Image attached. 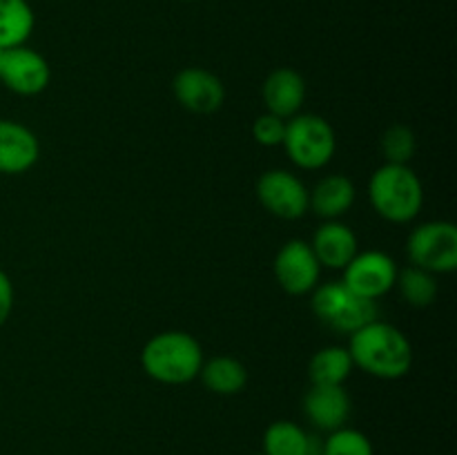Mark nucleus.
I'll return each instance as SVG.
<instances>
[{
  "instance_id": "f257e3e1",
  "label": "nucleus",
  "mask_w": 457,
  "mask_h": 455,
  "mask_svg": "<svg viewBox=\"0 0 457 455\" xmlns=\"http://www.w3.org/2000/svg\"><path fill=\"white\" fill-rule=\"evenodd\" d=\"M353 366L379 379L404 377L413 364L409 337L388 321H370L351 335L348 343Z\"/></svg>"
},
{
  "instance_id": "f03ea898",
  "label": "nucleus",
  "mask_w": 457,
  "mask_h": 455,
  "mask_svg": "<svg viewBox=\"0 0 457 455\" xmlns=\"http://www.w3.org/2000/svg\"><path fill=\"white\" fill-rule=\"evenodd\" d=\"M204 361L201 343L183 330L154 335L141 352V366L147 377L168 386H181L199 377Z\"/></svg>"
},
{
  "instance_id": "7ed1b4c3",
  "label": "nucleus",
  "mask_w": 457,
  "mask_h": 455,
  "mask_svg": "<svg viewBox=\"0 0 457 455\" xmlns=\"http://www.w3.org/2000/svg\"><path fill=\"white\" fill-rule=\"evenodd\" d=\"M369 196L375 212L391 223H409L424 205L422 181L409 165L384 163L369 183Z\"/></svg>"
},
{
  "instance_id": "20e7f679",
  "label": "nucleus",
  "mask_w": 457,
  "mask_h": 455,
  "mask_svg": "<svg viewBox=\"0 0 457 455\" xmlns=\"http://www.w3.org/2000/svg\"><path fill=\"white\" fill-rule=\"evenodd\" d=\"M286 154L297 168L321 170L333 161L337 150L335 129L324 116L317 114H295L286 120L284 143Z\"/></svg>"
},
{
  "instance_id": "39448f33",
  "label": "nucleus",
  "mask_w": 457,
  "mask_h": 455,
  "mask_svg": "<svg viewBox=\"0 0 457 455\" xmlns=\"http://www.w3.org/2000/svg\"><path fill=\"white\" fill-rule=\"evenodd\" d=\"M411 266L433 275H446L457 268V228L451 221H427L415 228L406 244Z\"/></svg>"
},
{
  "instance_id": "423d86ee",
  "label": "nucleus",
  "mask_w": 457,
  "mask_h": 455,
  "mask_svg": "<svg viewBox=\"0 0 457 455\" xmlns=\"http://www.w3.org/2000/svg\"><path fill=\"white\" fill-rule=\"evenodd\" d=\"M397 272L400 270L393 257L379 250H369V252H357L344 268L342 284L357 297L378 302L388 290L395 288Z\"/></svg>"
},
{
  "instance_id": "0eeeda50",
  "label": "nucleus",
  "mask_w": 457,
  "mask_h": 455,
  "mask_svg": "<svg viewBox=\"0 0 457 455\" xmlns=\"http://www.w3.org/2000/svg\"><path fill=\"white\" fill-rule=\"evenodd\" d=\"M257 199L275 217L295 221L308 212V187L286 170H268L257 181Z\"/></svg>"
},
{
  "instance_id": "6e6552de",
  "label": "nucleus",
  "mask_w": 457,
  "mask_h": 455,
  "mask_svg": "<svg viewBox=\"0 0 457 455\" xmlns=\"http://www.w3.org/2000/svg\"><path fill=\"white\" fill-rule=\"evenodd\" d=\"M0 80L13 94L36 96V94L47 89L49 80H52V70H49V62L45 61V56H40L36 49H29L27 45H21V47L3 52Z\"/></svg>"
},
{
  "instance_id": "1a4fd4ad",
  "label": "nucleus",
  "mask_w": 457,
  "mask_h": 455,
  "mask_svg": "<svg viewBox=\"0 0 457 455\" xmlns=\"http://www.w3.org/2000/svg\"><path fill=\"white\" fill-rule=\"evenodd\" d=\"M272 268H275L277 284L288 294L312 293L321 272L311 244L302 239H290L288 244L281 245Z\"/></svg>"
},
{
  "instance_id": "9d476101",
  "label": "nucleus",
  "mask_w": 457,
  "mask_h": 455,
  "mask_svg": "<svg viewBox=\"0 0 457 455\" xmlns=\"http://www.w3.org/2000/svg\"><path fill=\"white\" fill-rule=\"evenodd\" d=\"M174 98L192 114H212L226 101L221 79L204 67H186L172 80Z\"/></svg>"
},
{
  "instance_id": "9b49d317",
  "label": "nucleus",
  "mask_w": 457,
  "mask_h": 455,
  "mask_svg": "<svg viewBox=\"0 0 457 455\" xmlns=\"http://www.w3.org/2000/svg\"><path fill=\"white\" fill-rule=\"evenodd\" d=\"M40 145L36 134L18 120L0 119V174H22L36 165Z\"/></svg>"
},
{
  "instance_id": "f8f14e48",
  "label": "nucleus",
  "mask_w": 457,
  "mask_h": 455,
  "mask_svg": "<svg viewBox=\"0 0 457 455\" xmlns=\"http://www.w3.org/2000/svg\"><path fill=\"white\" fill-rule=\"evenodd\" d=\"M262 98L266 103L268 114H275L284 120L293 119L306 101V83H303L302 74H297L295 70L279 67L263 80Z\"/></svg>"
},
{
  "instance_id": "ddd939ff",
  "label": "nucleus",
  "mask_w": 457,
  "mask_h": 455,
  "mask_svg": "<svg viewBox=\"0 0 457 455\" xmlns=\"http://www.w3.org/2000/svg\"><path fill=\"white\" fill-rule=\"evenodd\" d=\"M303 413L312 426L321 431H337L351 415V397L344 386H320L312 384L303 397Z\"/></svg>"
},
{
  "instance_id": "4468645a",
  "label": "nucleus",
  "mask_w": 457,
  "mask_h": 455,
  "mask_svg": "<svg viewBox=\"0 0 457 455\" xmlns=\"http://www.w3.org/2000/svg\"><path fill=\"white\" fill-rule=\"evenodd\" d=\"M311 248L321 268L344 270L357 254V236L346 223L333 219V221H324L317 228Z\"/></svg>"
},
{
  "instance_id": "2eb2a0df",
  "label": "nucleus",
  "mask_w": 457,
  "mask_h": 455,
  "mask_svg": "<svg viewBox=\"0 0 457 455\" xmlns=\"http://www.w3.org/2000/svg\"><path fill=\"white\" fill-rule=\"evenodd\" d=\"M355 194V183L351 178L344 174H328L312 187V192H308V210L326 221H333L353 208Z\"/></svg>"
},
{
  "instance_id": "dca6fc26",
  "label": "nucleus",
  "mask_w": 457,
  "mask_h": 455,
  "mask_svg": "<svg viewBox=\"0 0 457 455\" xmlns=\"http://www.w3.org/2000/svg\"><path fill=\"white\" fill-rule=\"evenodd\" d=\"M263 455H321V446L302 426L279 419L263 433Z\"/></svg>"
},
{
  "instance_id": "f3484780",
  "label": "nucleus",
  "mask_w": 457,
  "mask_h": 455,
  "mask_svg": "<svg viewBox=\"0 0 457 455\" xmlns=\"http://www.w3.org/2000/svg\"><path fill=\"white\" fill-rule=\"evenodd\" d=\"M199 377L205 384V388L217 393V395H237L248 384V370L235 357L217 355L212 360L204 361Z\"/></svg>"
},
{
  "instance_id": "a211bd4d",
  "label": "nucleus",
  "mask_w": 457,
  "mask_h": 455,
  "mask_svg": "<svg viewBox=\"0 0 457 455\" xmlns=\"http://www.w3.org/2000/svg\"><path fill=\"white\" fill-rule=\"evenodd\" d=\"M34 25V9L27 0H0V49L25 45Z\"/></svg>"
},
{
  "instance_id": "6ab92c4d",
  "label": "nucleus",
  "mask_w": 457,
  "mask_h": 455,
  "mask_svg": "<svg viewBox=\"0 0 457 455\" xmlns=\"http://www.w3.org/2000/svg\"><path fill=\"white\" fill-rule=\"evenodd\" d=\"M353 368L355 366H353L348 348L326 346L311 357L308 377H311V384H320V386H344Z\"/></svg>"
},
{
  "instance_id": "aec40b11",
  "label": "nucleus",
  "mask_w": 457,
  "mask_h": 455,
  "mask_svg": "<svg viewBox=\"0 0 457 455\" xmlns=\"http://www.w3.org/2000/svg\"><path fill=\"white\" fill-rule=\"evenodd\" d=\"M395 285L400 290L402 299L415 308L431 306L437 297V290H440L437 288L436 275L418 266H409L402 272H397Z\"/></svg>"
},
{
  "instance_id": "412c9836",
  "label": "nucleus",
  "mask_w": 457,
  "mask_h": 455,
  "mask_svg": "<svg viewBox=\"0 0 457 455\" xmlns=\"http://www.w3.org/2000/svg\"><path fill=\"white\" fill-rule=\"evenodd\" d=\"M375 319H378V302L351 294L346 306H344L326 326H330V328L337 330V333L353 335Z\"/></svg>"
},
{
  "instance_id": "4be33fe9",
  "label": "nucleus",
  "mask_w": 457,
  "mask_h": 455,
  "mask_svg": "<svg viewBox=\"0 0 457 455\" xmlns=\"http://www.w3.org/2000/svg\"><path fill=\"white\" fill-rule=\"evenodd\" d=\"M321 455H375L373 442L357 428L342 426L330 431L321 444Z\"/></svg>"
},
{
  "instance_id": "5701e85b",
  "label": "nucleus",
  "mask_w": 457,
  "mask_h": 455,
  "mask_svg": "<svg viewBox=\"0 0 457 455\" xmlns=\"http://www.w3.org/2000/svg\"><path fill=\"white\" fill-rule=\"evenodd\" d=\"M379 147H382V154L386 159V163L409 165L418 143H415V134L406 125H393V128H388L382 134Z\"/></svg>"
},
{
  "instance_id": "b1692460",
  "label": "nucleus",
  "mask_w": 457,
  "mask_h": 455,
  "mask_svg": "<svg viewBox=\"0 0 457 455\" xmlns=\"http://www.w3.org/2000/svg\"><path fill=\"white\" fill-rule=\"evenodd\" d=\"M351 290L342 284V281H333V284H324V285H315L312 290V310L315 315L320 317L324 324H328L344 306L351 299Z\"/></svg>"
},
{
  "instance_id": "393cba45",
  "label": "nucleus",
  "mask_w": 457,
  "mask_h": 455,
  "mask_svg": "<svg viewBox=\"0 0 457 455\" xmlns=\"http://www.w3.org/2000/svg\"><path fill=\"white\" fill-rule=\"evenodd\" d=\"M286 134V120L275 114H262L254 119L253 123V136L259 145L263 147H275L284 143Z\"/></svg>"
},
{
  "instance_id": "a878e982",
  "label": "nucleus",
  "mask_w": 457,
  "mask_h": 455,
  "mask_svg": "<svg viewBox=\"0 0 457 455\" xmlns=\"http://www.w3.org/2000/svg\"><path fill=\"white\" fill-rule=\"evenodd\" d=\"M13 310V285L7 272L0 270V326L9 319Z\"/></svg>"
},
{
  "instance_id": "bb28decb",
  "label": "nucleus",
  "mask_w": 457,
  "mask_h": 455,
  "mask_svg": "<svg viewBox=\"0 0 457 455\" xmlns=\"http://www.w3.org/2000/svg\"><path fill=\"white\" fill-rule=\"evenodd\" d=\"M3 52H4V49H0V61H3Z\"/></svg>"
}]
</instances>
